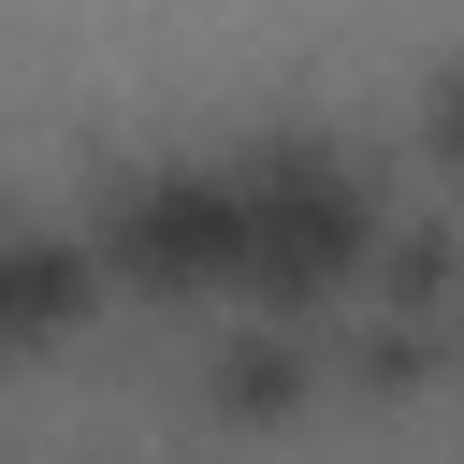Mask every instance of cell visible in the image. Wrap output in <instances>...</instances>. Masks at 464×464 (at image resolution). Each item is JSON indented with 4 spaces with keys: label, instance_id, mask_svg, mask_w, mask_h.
Returning <instances> with one entry per match:
<instances>
[{
    "label": "cell",
    "instance_id": "2",
    "mask_svg": "<svg viewBox=\"0 0 464 464\" xmlns=\"http://www.w3.org/2000/svg\"><path fill=\"white\" fill-rule=\"evenodd\" d=\"M72 304H87V246L0 203V348H29V334H58Z\"/></svg>",
    "mask_w": 464,
    "mask_h": 464
},
{
    "label": "cell",
    "instance_id": "1",
    "mask_svg": "<svg viewBox=\"0 0 464 464\" xmlns=\"http://www.w3.org/2000/svg\"><path fill=\"white\" fill-rule=\"evenodd\" d=\"M377 246V174L319 130H246V145H188L102 188V261L174 276V290H334Z\"/></svg>",
    "mask_w": 464,
    "mask_h": 464
}]
</instances>
